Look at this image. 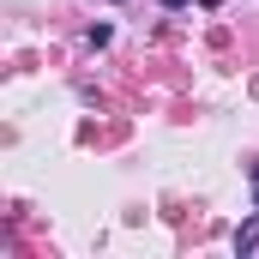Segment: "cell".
I'll use <instances>...</instances> for the list:
<instances>
[{"label": "cell", "mask_w": 259, "mask_h": 259, "mask_svg": "<svg viewBox=\"0 0 259 259\" xmlns=\"http://www.w3.org/2000/svg\"><path fill=\"white\" fill-rule=\"evenodd\" d=\"M187 6H193V0H163V12H187Z\"/></svg>", "instance_id": "cell-2"}, {"label": "cell", "mask_w": 259, "mask_h": 259, "mask_svg": "<svg viewBox=\"0 0 259 259\" xmlns=\"http://www.w3.org/2000/svg\"><path fill=\"white\" fill-rule=\"evenodd\" d=\"M253 205H259V193H253Z\"/></svg>", "instance_id": "cell-4"}, {"label": "cell", "mask_w": 259, "mask_h": 259, "mask_svg": "<svg viewBox=\"0 0 259 259\" xmlns=\"http://www.w3.org/2000/svg\"><path fill=\"white\" fill-rule=\"evenodd\" d=\"M199 6H205V12H217V6H223V0H199Z\"/></svg>", "instance_id": "cell-3"}, {"label": "cell", "mask_w": 259, "mask_h": 259, "mask_svg": "<svg viewBox=\"0 0 259 259\" xmlns=\"http://www.w3.org/2000/svg\"><path fill=\"white\" fill-rule=\"evenodd\" d=\"M235 253H259V211L241 223V229H235Z\"/></svg>", "instance_id": "cell-1"}]
</instances>
